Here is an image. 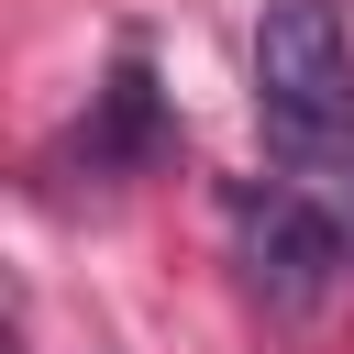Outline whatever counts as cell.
<instances>
[{"label":"cell","mask_w":354,"mask_h":354,"mask_svg":"<svg viewBox=\"0 0 354 354\" xmlns=\"http://www.w3.org/2000/svg\"><path fill=\"white\" fill-rule=\"evenodd\" d=\"M254 111L288 177L354 199V33L332 0H266L254 11Z\"/></svg>","instance_id":"cell-1"},{"label":"cell","mask_w":354,"mask_h":354,"mask_svg":"<svg viewBox=\"0 0 354 354\" xmlns=\"http://www.w3.org/2000/svg\"><path fill=\"white\" fill-rule=\"evenodd\" d=\"M221 221H232V243H243V288H254L277 321H310V310L343 288V266H354L343 210H332V199H310V188L232 177V188H221Z\"/></svg>","instance_id":"cell-2"},{"label":"cell","mask_w":354,"mask_h":354,"mask_svg":"<svg viewBox=\"0 0 354 354\" xmlns=\"http://www.w3.org/2000/svg\"><path fill=\"white\" fill-rule=\"evenodd\" d=\"M177 155V122H166V100H155V66H144V44H122L111 55V77L88 88V122L44 155V177H88V188H122V177H155Z\"/></svg>","instance_id":"cell-3"}]
</instances>
